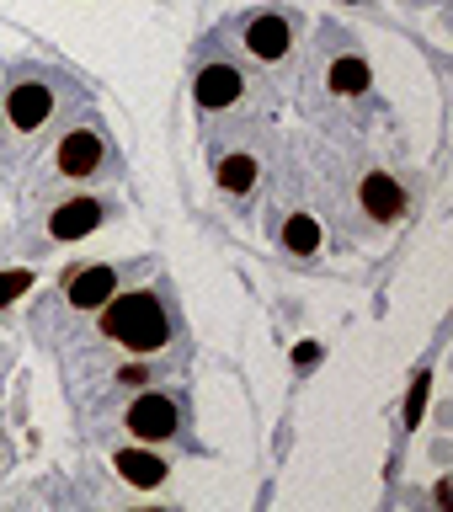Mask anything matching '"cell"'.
<instances>
[{
    "label": "cell",
    "instance_id": "30bf717a",
    "mask_svg": "<svg viewBox=\"0 0 453 512\" xmlns=\"http://www.w3.org/2000/svg\"><path fill=\"white\" fill-rule=\"evenodd\" d=\"M368 86H374V70H368V59L342 54V59L331 64V91H336V96H363Z\"/></svg>",
    "mask_w": 453,
    "mask_h": 512
},
{
    "label": "cell",
    "instance_id": "5b68a950",
    "mask_svg": "<svg viewBox=\"0 0 453 512\" xmlns=\"http://www.w3.org/2000/svg\"><path fill=\"white\" fill-rule=\"evenodd\" d=\"M54 166H59V176H96L107 166V139L96 128H70L54 150Z\"/></svg>",
    "mask_w": 453,
    "mask_h": 512
},
{
    "label": "cell",
    "instance_id": "7c38bea8",
    "mask_svg": "<svg viewBox=\"0 0 453 512\" xmlns=\"http://www.w3.org/2000/svg\"><path fill=\"white\" fill-rule=\"evenodd\" d=\"M219 187L224 192H251L256 187V160L251 155H224L219 160Z\"/></svg>",
    "mask_w": 453,
    "mask_h": 512
},
{
    "label": "cell",
    "instance_id": "4fadbf2b",
    "mask_svg": "<svg viewBox=\"0 0 453 512\" xmlns=\"http://www.w3.org/2000/svg\"><path fill=\"white\" fill-rule=\"evenodd\" d=\"M283 246L299 251V256L320 251V224H315V214H294V219H288V224H283Z\"/></svg>",
    "mask_w": 453,
    "mask_h": 512
},
{
    "label": "cell",
    "instance_id": "52a82bcc",
    "mask_svg": "<svg viewBox=\"0 0 453 512\" xmlns=\"http://www.w3.org/2000/svg\"><path fill=\"white\" fill-rule=\"evenodd\" d=\"M64 294H70L75 310H102V304L118 294V272L112 267H80L64 278Z\"/></svg>",
    "mask_w": 453,
    "mask_h": 512
},
{
    "label": "cell",
    "instance_id": "7a4b0ae2",
    "mask_svg": "<svg viewBox=\"0 0 453 512\" xmlns=\"http://www.w3.org/2000/svg\"><path fill=\"white\" fill-rule=\"evenodd\" d=\"M59 107V86H48L43 75H22L16 86L6 91V112H11V128L16 134H43V123L54 118Z\"/></svg>",
    "mask_w": 453,
    "mask_h": 512
},
{
    "label": "cell",
    "instance_id": "277c9868",
    "mask_svg": "<svg viewBox=\"0 0 453 512\" xmlns=\"http://www.w3.org/2000/svg\"><path fill=\"white\" fill-rule=\"evenodd\" d=\"M182 427V411H176L171 395H139L134 406H128V432H134L139 443H166L171 432Z\"/></svg>",
    "mask_w": 453,
    "mask_h": 512
},
{
    "label": "cell",
    "instance_id": "8992f818",
    "mask_svg": "<svg viewBox=\"0 0 453 512\" xmlns=\"http://www.w3.org/2000/svg\"><path fill=\"white\" fill-rule=\"evenodd\" d=\"M192 96H198L203 112H224L246 96V75H240L235 64H203L198 80H192Z\"/></svg>",
    "mask_w": 453,
    "mask_h": 512
},
{
    "label": "cell",
    "instance_id": "ba28073f",
    "mask_svg": "<svg viewBox=\"0 0 453 512\" xmlns=\"http://www.w3.org/2000/svg\"><path fill=\"white\" fill-rule=\"evenodd\" d=\"M102 219H107V203L75 198V203H59L54 214H48V235L54 240H80V235H91Z\"/></svg>",
    "mask_w": 453,
    "mask_h": 512
},
{
    "label": "cell",
    "instance_id": "8fae6325",
    "mask_svg": "<svg viewBox=\"0 0 453 512\" xmlns=\"http://www.w3.org/2000/svg\"><path fill=\"white\" fill-rule=\"evenodd\" d=\"M118 470H123V480H134V486H160V480H166V459H160V454H139V448H123Z\"/></svg>",
    "mask_w": 453,
    "mask_h": 512
},
{
    "label": "cell",
    "instance_id": "5bb4252c",
    "mask_svg": "<svg viewBox=\"0 0 453 512\" xmlns=\"http://www.w3.org/2000/svg\"><path fill=\"white\" fill-rule=\"evenodd\" d=\"M11 294H27V272H0V304H11Z\"/></svg>",
    "mask_w": 453,
    "mask_h": 512
},
{
    "label": "cell",
    "instance_id": "9c48e42d",
    "mask_svg": "<svg viewBox=\"0 0 453 512\" xmlns=\"http://www.w3.org/2000/svg\"><path fill=\"white\" fill-rule=\"evenodd\" d=\"M363 208L374 219H400L406 214V192H400L384 171H368V182H363Z\"/></svg>",
    "mask_w": 453,
    "mask_h": 512
},
{
    "label": "cell",
    "instance_id": "6da1fadb",
    "mask_svg": "<svg viewBox=\"0 0 453 512\" xmlns=\"http://www.w3.org/2000/svg\"><path fill=\"white\" fill-rule=\"evenodd\" d=\"M102 331L123 352H160L171 336V315L150 288H134V294H112L102 304Z\"/></svg>",
    "mask_w": 453,
    "mask_h": 512
},
{
    "label": "cell",
    "instance_id": "3957f363",
    "mask_svg": "<svg viewBox=\"0 0 453 512\" xmlns=\"http://www.w3.org/2000/svg\"><path fill=\"white\" fill-rule=\"evenodd\" d=\"M240 43H246L251 59L278 64L288 48H294V22H288L283 11H251L246 22H240Z\"/></svg>",
    "mask_w": 453,
    "mask_h": 512
}]
</instances>
